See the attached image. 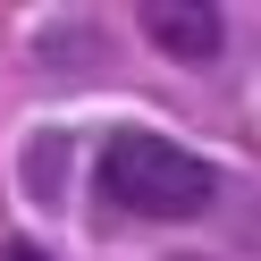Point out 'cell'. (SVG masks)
<instances>
[{
    "label": "cell",
    "instance_id": "obj_2",
    "mask_svg": "<svg viewBox=\"0 0 261 261\" xmlns=\"http://www.w3.org/2000/svg\"><path fill=\"white\" fill-rule=\"evenodd\" d=\"M143 34L160 42V51H177V59H219V17L211 9H194V0H152L143 9Z\"/></svg>",
    "mask_w": 261,
    "mask_h": 261
},
{
    "label": "cell",
    "instance_id": "obj_1",
    "mask_svg": "<svg viewBox=\"0 0 261 261\" xmlns=\"http://www.w3.org/2000/svg\"><path fill=\"white\" fill-rule=\"evenodd\" d=\"M101 194L118 211H135V219H202V211L219 202V177H211V160L177 152L169 135L126 126L101 152Z\"/></svg>",
    "mask_w": 261,
    "mask_h": 261
}]
</instances>
